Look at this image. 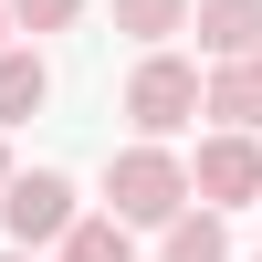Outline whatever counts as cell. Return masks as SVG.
<instances>
[{
	"mask_svg": "<svg viewBox=\"0 0 262 262\" xmlns=\"http://www.w3.org/2000/svg\"><path fill=\"white\" fill-rule=\"evenodd\" d=\"M252 262H262V252H252Z\"/></svg>",
	"mask_w": 262,
	"mask_h": 262,
	"instance_id": "9a60e30c",
	"label": "cell"
},
{
	"mask_svg": "<svg viewBox=\"0 0 262 262\" xmlns=\"http://www.w3.org/2000/svg\"><path fill=\"white\" fill-rule=\"evenodd\" d=\"M0 262H32V252H0Z\"/></svg>",
	"mask_w": 262,
	"mask_h": 262,
	"instance_id": "5bb4252c",
	"label": "cell"
},
{
	"mask_svg": "<svg viewBox=\"0 0 262 262\" xmlns=\"http://www.w3.org/2000/svg\"><path fill=\"white\" fill-rule=\"evenodd\" d=\"M53 262H137V231L116 221V210H84L74 231H63V252Z\"/></svg>",
	"mask_w": 262,
	"mask_h": 262,
	"instance_id": "9c48e42d",
	"label": "cell"
},
{
	"mask_svg": "<svg viewBox=\"0 0 262 262\" xmlns=\"http://www.w3.org/2000/svg\"><path fill=\"white\" fill-rule=\"evenodd\" d=\"M0 53H11V0H0Z\"/></svg>",
	"mask_w": 262,
	"mask_h": 262,
	"instance_id": "4fadbf2b",
	"label": "cell"
},
{
	"mask_svg": "<svg viewBox=\"0 0 262 262\" xmlns=\"http://www.w3.org/2000/svg\"><path fill=\"white\" fill-rule=\"evenodd\" d=\"M189 32H200V63H262V0H200Z\"/></svg>",
	"mask_w": 262,
	"mask_h": 262,
	"instance_id": "5b68a950",
	"label": "cell"
},
{
	"mask_svg": "<svg viewBox=\"0 0 262 262\" xmlns=\"http://www.w3.org/2000/svg\"><path fill=\"white\" fill-rule=\"evenodd\" d=\"M11 179H21V168H11V137H0V189H11Z\"/></svg>",
	"mask_w": 262,
	"mask_h": 262,
	"instance_id": "7c38bea8",
	"label": "cell"
},
{
	"mask_svg": "<svg viewBox=\"0 0 262 262\" xmlns=\"http://www.w3.org/2000/svg\"><path fill=\"white\" fill-rule=\"evenodd\" d=\"M200 105H210V63H189V53H137V74H126V126H137L147 147H168L179 126H200Z\"/></svg>",
	"mask_w": 262,
	"mask_h": 262,
	"instance_id": "7a4b0ae2",
	"label": "cell"
},
{
	"mask_svg": "<svg viewBox=\"0 0 262 262\" xmlns=\"http://www.w3.org/2000/svg\"><path fill=\"white\" fill-rule=\"evenodd\" d=\"M105 210H116L126 231H168L179 210H200V200H189V158H179V147L126 137L116 158H105Z\"/></svg>",
	"mask_w": 262,
	"mask_h": 262,
	"instance_id": "6da1fadb",
	"label": "cell"
},
{
	"mask_svg": "<svg viewBox=\"0 0 262 262\" xmlns=\"http://www.w3.org/2000/svg\"><path fill=\"white\" fill-rule=\"evenodd\" d=\"M74 221H84V189L63 179V168H21V179L0 189V231H11V252H63Z\"/></svg>",
	"mask_w": 262,
	"mask_h": 262,
	"instance_id": "3957f363",
	"label": "cell"
},
{
	"mask_svg": "<svg viewBox=\"0 0 262 262\" xmlns=\"http://www.w3.org/2000/svg\"><path fill=\"white\" fill-rule=\"evenodd\" d=\"M189 200L200 210H262V137H231V126H210L200 158H189Z\"/></svg>",
	"mask_w": 262,
	"mask_h": 262,
	"instance_id": "277c9868",
	"label": "cell"
},
{
	"mask_svg": "<svg viewBox=\"0 0 262 262\" xmlns=\"http://www.w3.org/2000/svg\"><path fill=\"white\" fill-rule=\"evenodd\" d=\"M158 262H231V231H221V210H179V221L158 231Z\"/></svg>",
	"mask_w": 262,
	"mask_h": 262,
	"instance_id": "30bf717a",
	"label": "cell"
},
{
	"mask_svg": "<svg viewBox=\"0 0 262 262\" xmlns=\"http://www.w3.org/2000/svg\"><path fill=\"white\" fill-rule=\"evenodd\" d=\"M210 126H231V137H262V63H210Z\"/></svg>",
	"mask_w": 262,
	"mask_h": 262,
	"instance_id": "52a82bcc",
	"label": "cell"
},
{
	"mask_svg": "<svg viewBox=\"0 0 262 262\" xmlns=\"http://www.w3.org/2000/svg\"><path fill=\"white\" fill-rule=\"evenodd\" d=\"M189 11H200V0H116V32L137 42V53H168V42L189 32Z\"/></svg>",
	"mask_w": 262,
	"mask_h": 262,
	"instance_id": "ba28073f",
	"label": "cell"
},
{
	"mask_svg": "<svg viewBox=\"0 0 262 262\" xmlns=\"http://www.w3.org/2000/svg\"><path fill=\"white\" fill-rule=\"evenodd\" d=\"M84 11H95V0H11V32H32V42H42V32H74Z\"/></svg>",
	"mask_w": 262,
	"mask_h": 262,
	"instance_id": "8fae6325",
	"label": "cell"
},
{
	"mask_svg": "<svg viewBox=\"0 0 262 262\" xmlns=\"http://www.w3.org/2000/svg\"><path fill=\"white\" fill-rule=\"evenodd\" d=\"M42 105H53V63H42V42H11V53H0V137L32 126Z\"/></svg>",
	"mask_w": 262,
	"mask_h": 262,
	"instance_id": "8992f818",
	"label": "cell"
}]
</instances>
